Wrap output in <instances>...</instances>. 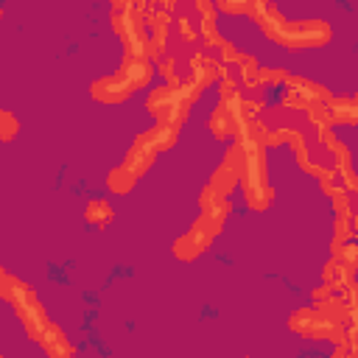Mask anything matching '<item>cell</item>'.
Returning a JSON list of instances; mask_svg holds the SVG:
<instances>
[{
  "label": "cell",
  "mask_w": 358,
  "mask_h": 358,
  "mask_svg": "<svg viewBox=\"0 0 358 358\" xmlns=\"http://www.w3.org/2000/svg\"><path fill=\"white\" fill-rule=\"evenodd\" d=\"M249 17L271 42L282 48H322L333 36L324 20H288L271 3H252Z\"/></svg>",
  "instance_id": "1"
},
{
  "label": "cell",
  "mask_w": 358,
  "mask_h": 358,
  "mask_svg": "<svg viewBox=\"0 0 358 358\" xmlns=\"http://www.w3.org/2000/svg\"><path fill=\"white\" fill-rule=\"evenodd\" d=\"M151 76H154L151 59H123V64L112 76H103L90 87V95L98 103H123L131 92L145 87Z\"/></svg>",
  "instance_id": "2"
},
{
  "label": "cell",
  "mask_w": 358,
  "mask_h": 358,
  "mask_svg": "<svg viewBox=\"0 0 358 358\" xmlns=\"http://www.w3.org/2000/svg\"><path fill=\"white\" fill-rule=\"evenodd\" d=\"M218 232H221V224H215V221L207 218V215H199V218L193 221V227H190L182 238L173 241V255H176L179 260L190 263V260H196L199 255L207 252V246L213 243V238H215Z\"/></svg>",
  "instance_id": "3"
},
{
  "label": "cell",
  "mask_w": 358,
  "mask_h": 358,
  "mask_svg": "<svg viewBox=\"0 0 358 358\" xmlns=\"http://www.w3.org/2000/svg\"><path fill=\"white\" fill-rule=\"evenodd\" d=\"M288 327H291L296 336H302V338H333L336 344L347 338L344 333L336 330V324H333L330 319H324V313H322L316 305H313V308H299V310H294V313L288 316Z\"/></svg>",
  "instance_id": "4"
},
{
  "label": "cell",
  "mask_w": 358,
  "mask_h": 358,
  "mask_svg": "<svg viewBox=\"0 0 358 358\" xmlns=\"http://www.w3.org/2000/svg\"><path fill=\"white\" fill-rule=\"evenodd\" d=\"M157 145H154V140H151V134H148V129L131 143V148L126 151V159H123V165L140 179L151 165H154V159H157Z\"/></svg>",
  "instance_id": "5"
},
{
  "label": "cell",
  "mask_w": 358,
  "mask_h": 358,
  "mask_svg": "<svg viewBox=\"0 0 358 358\" xmlns=\"http://www.w3.org/2000/svg\"><path fill=\"white\" fill-rule=\"evenodd\" d=\"M322 282H324L327 288H333V291L341 296V291L355 282V271H352L347 263H341L338 257H333V260L324 263V268H322Z\"/></svg>",
  "instance_id": "6"
},
{
  "label": "cell",
  "mask_w": 358,
  "mask_h": 358,
  "mask_svg": "<svg viewBox=\"0 0 358 358\" xmlns=\"http://www.w3.org/2000/svg\"><path fill=\"white\" fill-rule=\"evenodd\" d=\"M199 207H201V215H207V218H213L215 224H221L224 227V221H227V215H229V199L227 196H221V193H215L213 187H204L201 190V196H199Z\"/></svg>",
  "instance_id": "7"
},
{
  "label": "cell",
  "mask_w": 358,
  "mask_h": 358,
  "mask_svg": "<svg viewBox=\"0 0 358 358\" xmlns=\"http://www.w3.org/2000/svg\"><path fill=\"white\" fill-rule=\"evenodd\" d=\"M20 319H22V327H25V333H28V338H34V341H39L45 333H48V327L53 324L50 319H48V313H45V308L39 305V299L34 302V305H28L22 313H17Z\"/></svg>",
  "instance_id": "8"
},
{
  "label": "cell",
  "mask_w": 358,
  "mask_h": 358,
  "mask_svg": "<svg viewBox=\"0 0 358 358\" xmlns=\"http://www.w3.org/2000/svg\"><path fill=\"white\" fill-rule=\"evenodd\" d=\"M39 344H42V350H45L48 358H73V355H76L73 344L67 341V336H64L56 324L48 327V333L39 338Z\"/></svg>",
  "instance_id": "9"
},
{
  "label": "cell",
  "mask_w": 358,
  "mask_h": 358,
  "mask_svg": "<svg viewBox=\"0 0 358 358\" xmlns=\"http://www.w3.org/2000/svg\"><path fill=\"white\" fill-rule=\"evenodd\" d=\"M330 117L333 123H341V126H358V103L352 98H333Z\"/></svg>",
  "instance_id": "10"
},
{
  "label": "cell",
  "mask_w": 358,
  "mask_h": 358,
  "mask_svg": "<svg viewBox=\"0 0 358 358\" xmlns=\"http://www.w3.org/2000/svg\"><path fill=\"white\" fill-rule=\"evenodd\" d=\"M134 185H137V176H134L126 165L112 168V171H109V176H106V187H109L112 193H117V196L131 193V190H134Z\"/></svg>",
  "instance_id": "11"
},
{
  "label": "cell",
  "mask_w": 358,
  "mask_h": 358,
  "mask_svg": "<svg viewBox=\"0 0 358 358\" xmlns=\"http://www.w3.org/2000/svg\"><path fill=\"white\" fill-rule=\"evenodd\" d=\"M84 218H87L90 224H95L98 229H103V227L115 218V210H112V204H109L106 199H92V201L87 204V210H84Z\"/></svg>",
  "instance_id": "12"
},
{
  "label": "cell",
  "mask_w": 358,
  "mask_h": 358,
  "mask_svg": "<svg viewBox=\"0 0 358 358\" xmlns=\"http://www.w3.org/2000/svg\"><path fill=\"white\" fill-rule=\"evenodd\" d=\"M350 238H352L350 218H336V221H333V252H336L338 246H344Z\"/></svg>",
  "instance_id": "13"
},
{
  "label": "cell",
  "mask_w": 358,
  "mask_h": 358,
  "mask_svg": "<svg viewBox=\"0 0 358 358\" xmlns=\"http://www.w3.org/2000/svg\"><path fill=\"white\" fill-rule=\"evenodd\" d=\"M330 358H358V341H352V338L338 341L336 350L330 352Z\"/></svg>",
  "instance_id": "14"
},
{
  "label": "cell",
  "mask_w": 358,
  "mask_h": 358,
  "mask_svg": "<svg viewBox=\"0 0 358 358\" xmlns=\"http://www.w3.org/2000/svg\"><path fill=\"white\" fill-rule=\"evenodd\" d=\"M0 120H3V131H0L3 140H11V137L17 134V120H14V115H11V112H3Z\"/></svg>",
  "instance_id": "15"
},
{
  "label": "cell",
  "mask_w": 358,
  "mask_h": 358,
  "mask_svg": "<svg viewBox=\"0 0 358 358\" xmlns=\"http://www.w3.org/2000/svg\"><path fill=\"white\" fill-rule=\"evenodd\" d=\"M215 8L224 11V14H249L252 3H218Z\"/></svg>",
  "instance_id": "16"
},
{
  "label": "cell",
  "mask_w": 358,
  "mask_h": 358,
  "mask_svg": "<svg viewBox=\"0 0 358 358\" xmlns=\"http://www.w3.org/2000/svg\"><path fill=\"white\" fill-rule=\"evenodd\" d=\"M352 101H355V103H358V95H352Z\"/></svg>",
  "instance_id": "17"
}]
</instances>
